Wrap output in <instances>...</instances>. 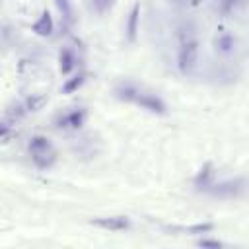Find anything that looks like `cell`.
<instances>
[{"label":"cell","mask_w":249,"mask_h":249,"mask_svg":"<svg viewBox=\"0 0 249 249\" xmlns=\"http://www.w3.org/2000/svg\"><path fill=\"white\" fill-rule=\"evenodd\" d=\"M196 245H198V247H214V249H220V247H224V241H220V239H212V237L202 235V237L196 241Z\"/></svg>","instance_id":"obj_19"},{"label":"cell","mask_w":249,"mask_h":249,"mask_svg":"<svg viewBox=\"0 0 249 249\" xmlns=\"http://www.w3.org/2000/svg\"><path fill=\"white\" fill-rule=\"evenodd\" d=\"M27 150H29V154H31V156H35V154L53 152V150H54V146H53L51 138H47V136H43V134H35V136H31V138H29V142H27Z\"/></svg>","instance_id":"obj_13"},{"label":"cell","mask_w":249,"mask_h":249,"mask_svg":"<svg viewBox=\"0 0 249 249\" xmlns=\"http://www.w3.org/2000/svg\"><path fill=\"white\" fill-rule=\"evenodd\" d=\"M58 14H60V21L64 23V27H72L76 23V12L72 6V0H53Z\"/></svg>","instance_id":"obj_12"},{"label":"cell","mask_w":249,"mask_h":249,"mask_svg":"<svg viewBox=\"0 0 249 249\" xmlns=\"http://www.w3.org/2000/svg\"><path fill=\"white\" fill-rule=\"evenodd\" d=\"M247 191H249V179L243 177V175H237V177H228V179H222V181H214L204 191V195H208L212 198H220V200H233V198L243 196Z\"/></svg>","instance_id":"obj_1"},{"label":"cell","mask_w":249,"mask_h":249,"mask_svg":"<svg viewBox=\"0 0 249 249\" xmlns=\"http://www.w3.org/2000/svg\"><path fill=\"white\" fill-rule=\"evenodd\" d=\"M216 171H214V163L212 161H206V163H202L200 165V169L195 173V177H193V187L198 191V193H204L216 179Z\"/></svg>","instance_id":"obj_7"},{"label":"cell","mask_w":249,"mask_h":249,"mask_svg":"<svg viewBox=\"0 0 249 249\" xmlns=\"http://www.w3.org/2000/svg\"><path fill=\"white\" fill-rule=\"evenodd\" d=\"M198 54H200V43L196 37L189 35L185 37L181 43H179V49H177V58H175V64H177V70L187 76L195 70L196 62H198Z\"/></svg>","instance_id":"obj_2"},{"label":"cell","mask_w":249,"mask_h":249,"mask_svg":"<svg viewBox=\"0 0 249 249\" xmlns=\"http://www.w3.org/2000/svg\"><path fill=\"white\" fill-rule=\"evenodd\" d=\"M86 80H88V72H78V74H74L72 78H68L64 84H62V88H60V93H64V95H70V93H74V91H78L84 84H86Z\"/></svg>","instance_id":"obj_14"},{"label":"cell","mask_w":249,"mask_h":249,"mask_svg":"<svg viewBox=\"0 0 249 249\" xmlns=\"http://www.w3.org/2000/svg\"><path fill=\"white\" fill-rule=\"evenodd\" d=\"M31 31L39 37H51L53 31H54V21H53V16L49 10H43L39 14V18L31 23Z\"/></svg>","instance_id":"obj_9"},{"label":"cell","mask_w":249,"mask_h":249,"mask_svg":"<svg viewBox=\"0 0 249 249\" xmlns=\"http://www.w3.org/2000/svg\"><path fill=\"white\" fill-rule=\"evenodd\" d=\"M86 121H88V109L86 107H76L72 111L60 113L54 119V126L60 128V130H78L86 124Z\"/></svg>","instance_id":"obj_3"},{"label":"cell","mask_w":249,"mask_h":249,"mask_svg":"<svg viewBox=\"0 0 249 249\" xmlns=\"http://www.w3.org/2000/svg\"><path fill=\"white\" fill-rule=\"evenodd\" d=\"M134 105L140 107V109H144V111H148V113H152V115H167V111H169L167 109V103L160 95L148 93V91H142L138 95V99L134 101Z\"/></svg>","instance_id":"obj_5"},{"label":"cell","mask_w":249,"mask_h":249,"mask_svg":"<svg viewBox=\"0 0 249 249\" xmlns=\"http://www.w3.org/2000/svg\"><path fill=\"white\" fill-rule=\"evenodd\" d=\"M31 161H33V165H35L37 169H41V171L51 169V167L56 163V152L53 150V152H45V154H35V156H31Z\"/></svg>","instance_id":"obj_15"},{"label":"cell","mask_w":249,"mask_h":249,"mask_svg":"<svg viewBox=\"0 0 249 249\" xmlns=\"http://www.w3.org/2000/svg\"><path fill=\"white\" fill-rule=\"evenodd\" d=\"M171 4H175V6H185L187 4V0H169Z\"/></svg>","instance_id":"obj_21"},{"label":"cell","mask_w":249,"mask_h":249,"mask_svg":"<svg viewBox=\"0 0 249 249\" xmlns=\"http://www.w3.org/2000/svg\"><path fill=\"white\" fill-rule=\"evenodd\" d=\"M214 49L216 53H220L222 56H230L233 54V51L237 49V39L233 33H220L214 39Z\"/></svg>","instance_id":"obj_10"},{"label":"cell","mask_w":249,"mask_h":249,"mask_svg":"<svg viewBox=\"0 0 249 249\" xmlns=\"http://www.w3.org/2000/svg\"><path fill=\"white\" fill-rule=\"evenodd\" d=\"M140 2H134L128 10V16H126V21H124V39L128 45H134L136 39H138V31H140Z\"/></svg>","instance_id":"obj_6"},{"label":"cell","mask_w":249,"mask_h":249,"mask_svg":"<svg viewBox=\"0 0 249 249\" xmlns=\"http://www.w3.org/2000/svg\"><path fill=\"white\" fill-rule=\"evenodd\" d=\"M91 226L105 230V231H126L130 230V218L124 214H113V216H97L89 220Z\"/></svg>","instance_id":"obj_4"},{"label":"cell","mask_w":249,"mask_h":249,"mask_svg":"<svg viewBox=\"0 0 249 249\" xmlns=\"http://www.w3.org/2000/svg\"><path fill=\"white\" fill-rule=\"evenodd\" d=\"M23 103H25L27 111H37V109H41V105L45 103V95H29Z\"/></svg>","instance_id":"obj_18"},{"label":"cell","mask_w":249,"mask_h":249,"mask_svg":"<svg viewBox=\"0 0 249 249\" xmlns=\"http://www.w3.org/2000/svg\"><path fill=\"white\" fill-rule=\"evenodd\" d=\"M214 230V224L212 222H198V224H191V226H185V228H179V231L183 233H189V235H206Z\"/></svg>","instance_id":"obj_16"},{"label":"cell","mask_w":249,"mask_h":249,"mask_svg":"<svg viewBox=\"0 0 249 249\" xmlns=\"http://www.w3.org/2000/svg\"><path fill=\"white\" fill-rule=\"evenodd\" d=\"M117 0H88V6L89 10L95 14V16H105L109 14L113 8H115Z\"/></svg>","instance_id":"obj_17"},{"label":"cell","mask_w":249,"mask_h":249,"mask_svg":"<svg viewBox=\"0 0 249 249\" xmlns=\"http://www.w3.org/2000/svg\"><path fill=\"white\" fill-rule=\"evenodd\" d=\"M140 93H142V89H140L134 82H128V80L119 82V84L113 88L115 99H119V101H123V103H134Z\"/></svg>","instance_id":"obj_8"},{"label":"cell","mask_w":249,"mask_h":249,"mask_svg":"<svg viewBox=\"0 0 249 249\" xmlns=\"http://www.w3.org/2000/svg\"><path fill=\"white\" fill-rule=\"evenodd\" d=\"M239 4V0H220V6H222V12H233V8Z\"/></svg>","instance_id":"obj_20"},{"label":"cell","mask_w":249,"mask_h":249,"mask_svg":"<svg viewBox=\"0 0 249 249\" xmlns=\"http://www.w3.org/2000/svg\"><path fill=\"white\" fill-rule=\"evenodd\" d=\"M76 62H78L76 53H74L70 47H62V49L58 51V72H60L62 76H68V74L76 68Z\"/></svg>","instance_id":"obj_11"}]
</instances>
